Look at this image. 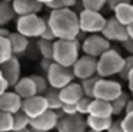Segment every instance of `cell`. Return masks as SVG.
Wrapping results in <instances>:
<instances>
[{
    "mask_svg": "<svg viewBox=\"0 0 133 132\" xmlns=\"http://www.w3.org/2000/svg\"><path fill=\"white\" fill-rule=\"evenodd\" d=\"M47 25L52 27L56 39L73 40L77 39L80 33L79 13H76L73 9L50 10V14L47 17Z\"/></svg>",
    "mask_w": 133,
    "mask_h": 132,
    "instance_id": "6da1fadb",
    "label": "cell"
},
{
    "mask_svg": "<svg viewBox=\"0 0 133 132\" xmlns=\"http://www.w3.org/2000/svg\"><path fill=\"white\" fill-rule=\"evenodd\" d=\"M82 43L77 39L73 40H55V50H53V62L64 66V68H73L77 59L80 57Z\"/></svg>",
    "mask_w": 133,
    "mask_h": 132,
    "instance_id": "7a4b0ae2",
    "label": "cell"
},
{
    "mask_svg": "<svg viewBox=\"0 0 133 132\" xmlns=\"http://www.w3.org/2000/svg\"><path fill=\"white\" fill-rule=\"evenodd\" d=\"M124 68V57L116 49L110 47L97 59V76L109 79L110 76L120 75Z\"/></svg>",
    "mask_w": 133,
    "mask_h": 132,
    "instance_id": "3957f363",
    "label": "cell"
},
{
    "mask_svg": "<svg viewBox=\"0 0 133 132\" xmlns=\"http://www.w3.org/2000/svg\"><path fill=\"white\" fill-rule=\"evenodd\" d=\"M46 27H47V19H43L39 14L20 16L16 20V32H19L20 34L29 37V39L42 37Z\"/></svg>",
    "mask_w": 133,
    "mask_h": 132,
    "instance_id": "277c9868",
    "label": "cell"
},
{
    "mask_svg": "<svg viewBox=\"0 0 133 132\" xmlns=\"http://www.w3.org/2000/svg\"><path fill=\"white\" fill-rule=\"evenodd\" d=\"M107 19L100 13L95 10H87L82 9L79 13V25H80V32L86 34H99L104 29Z\"/></svg>",
    "mask_w": 133,
    "mask_h": 132,
    "instance_id": "5b68a950",
    "label": "cell"
},
{
    "mask_svg": "<svg viewBox=\"0 0 133 132\" xmlns=\"http://www.w3.org/2000/svg\"><path fill=\"white\" fill-rule=\"evenodd\" d=\"M46 77H47V82H49L50 88L57 89V91L63 89L69 83L75 82V79H76L72 68H64V66L59 65L56 62H53L52 66L49 68Z\"/></svg>",
    "mask_w": 133,
    "mask_h": 132,
    "instance_id": "8992f818",
    "label": "cell"
},
{
    "mask_svg": "<svg viewBox=\"0 0 133 132\" xmlns=\"http://www.w3.org/2000/svg\"><path fill=\"white\" fill-rule=\"evenodd\" d=\"M122 93H123V89H122V85L117 80L100 77L96 82L93 99H102V100H106V102H113Z\"/></svg>",
    "mask_w": 133,
    "mask_h": 132,
    "instance_id": "52a82bcc",
    "label": "cell"
},
{
    "mask_svg": "<svg viewBox=\"0 0 133 132\" xmlns=\"http://www.w3.org/2000/svg\"><path fill=\"white\" fill-rule=\"evenodd\" d=\"M110 49V42L103 36L102 33L99 34H87L83 40H82V50L84 55L92 57H99Z\"/></svg>",
    "mask_w": 133,
    "mask_h": 132,
    "instance_id": "ba28073f",
    "label": "cell"
},
{
    "mask_svg": "<svg viewBox=\"0 0 133 132\" xmlns=\"http://www.w3.org/2000/svg\"><path fill=\"white\" fill-rule=\"evenodd\" d=\"M72 69H73V73H75V77L82 82V80L89 79V77L97 75V59L83 55L77 59V62L73 65Z\"/></svg>",
    "mask_w": 133,
    "mask_h": 132,
    "instance_id": "9c48e42d",
    "label": "cell"
},
{
    "mask_svg": "<svg viewBox=\"0 0 133 132\" xmlns=\"http://www.w3.org/2000/svg\"><path fill=\"white\" fill-rule=\"evenodd\" d=\"M59 115L56 111H46L43 115L30 121V131L32 132H52L56 129L59 122Z\"/></svg>",
    "mask_w": 133,
    "mask_h": 132,
    "instance_id": "30bf717a",
    "label": "cell"
},
{
    "mask_svg": "<svg viewBox=\"0 0 133 132\" xmlns=\"http://www.w3.org/2000/svg\"><path fill=\"white\" fill-rule=\"evenodd\" d=\"M22 111H23L30 119H35V118L43 115L46 111H49V105H47V100L43 95H35V96H32V98L23 99Z\"/></svg>",
    "mask_w": 133,
    "mask_h": 132,
    "instance_id": "8fae6325",
    "label": "cell"
},
{
    "mask_svg": "<svg viewBox=\"0 0 133 132\" xmlns=\"http://www.w3.org/2000/svg\"><path fill=\"white\" fill-rule=\"evenodd\" d=\"M57 132H86L87 131V123L86 118L82 115H64L59 119Z\"/></svg>",
    "mask_w": 133,
    "mask_h": 132,
    "instance_id": "7c38bea8",
    "label": "cell"
},
{
    "mask_svg": "<svg viewBox=\"0 0 133 132\" xmlns=\"http://www.w3.org/2000/svg\"><path fill=\"white\" fill-rule=\"evenodd\" d=\"M102 34H103V36L109 40V42L123 43L124 40L129 39L126 26H123L122 23H119L115 17L107 19L106 25H104V29L102 30Z\"/></svg>",
    "mask_w": 133,
    "mask_h": 132,
    "instance_id": "4fadbf2b",
    "label": "cell"
},
{
    "mask_svg": "<svg viewBox=\"0 0 133 132\" xmlns=\"http://www.w3.org/2000/svg\"><path fill=\"white\" fill-rule=\"evenodd\" d=\"M0 69L3 72V77L10 83V86H15L22 77V66L17 56H12L7 62L0 65Z\"/></svg>",
    "mask_w": 133,
    "mask_h": 132,
    "instance_id": "5bb4252c",
    "label": "cell"
},
{
    "mask_svg": "<svg viewBox=\"0 0 133 132\" xmlns=\"http://www.w3.org/2000/svg\"><path fill=\"white\" fill-rule=\"evenodd\" d=\"M60 99L63 103H69V105H76L82 98H84L83 88L79 82H72L67 86H64L63 89L59 91Z\"/></svg>",
    "mask_w": 133,
    "mask_h": 132,
    "instance_id": "9a60e30c",
    "label": "cell"
},
{
    "mask_svg": "<svg viewBox=\"0 0 133 132\" xmlns=\"http://www.w3.org/2000/svg\"><path fill=\"white\" fill-rule=\"evenodd\" d=\"M22 103H23V99L15 91H9L0 96V111L15 115L19 111H22Z\"/></svg>",
    "mask_w": 133,
    "mask_h": 132,
    "instance_id": "2e32d148",
    "label": "cell"
},
{
    "mask_svg": "<svg viewBox=\"0 0 133 132\" xmlns=\"http://www.w3.org/2000/svg\"><path fill=\"white\" fill-rule=\"evenodd\" d=\"M13 10L16 16H27V14H39L44 4L37 0H13L12 2Z\"/></svg>",
    "mask_w": 133,
    "mask_h": 132,
    "instance_id": "e0dca14e",
    "label": "cell"
},
{
    "mask_svg": "<svg viewBox=\"0 0 133 132\" xmlns=\"http://www.w3.org/2000/svg\"><path fill=\"white\" fill-rule=\"evenodd\" d=\"M13 91L22 98V99H27L35 95H37V89H36V83L32 79V76H23L20 77L17 83L13 86Z\"/></svg>",
    "mask_w": 133,
    "mask_h": 132,
    "instance_id": "ac0fdd59",
    "label": "cell"
},
{
    "mask_svg": "<svg viewBox=\"0 0 133 132\" xmlns=\"http://www.w3.org/2000/svg\"><path fill=\"white\" fill-rule=\"evenodd\" d=\"M89 115L97 118H112L113 116L112 102H106V100H102V99H92Z\"/></svg>",
    "mask_w": 133,
    "mask_h": 132,
    "instance_id": "d6986e66",
    "label": "cell"
},
{
    "mask_svg": "<svg viewBox=\"0 0 133 132\" xmlns=\"http://www.w3.org/2000/svg\"><path fill=\"white\" fill-rule=\"evenodd\" d=\"M10 45H12V50L15 56H22L27 52L30 46V39L23 34H20L19 32H12L9 36Z\"/></svg>",
    "mask_w": 133,
    "mask_h": 132,
    "instance_id": "ffe728a7",
    "label": "cell"
},
{
    "mask_svg": "<svg viewBox=\"0 0 133 132\" xmlns=\"http://www.w3.org/2000/svg\"><path fill=\"white\" fill-rule=\"evenodd\" d=\"M113 17L123 26H129L133 23V4L132 3H122L113 10Z\"/></svg>",
    "mask_w": 133,
    "mask_h": 132,
    "instance_id": "44dd1931",
    "label": "cell"
},
{
    "mask_svg": "<svg viewBox=\"0 0 133 132\" xmlns=\"http://www.w3.org/2000/svg\"><path fill=\"white\" fill-rule=\"evenodd\" d=\"M112 122H113L112 118H97V116H92V115L86 116L87 129L97 131V132H106L110 128Z\"/></svg>",
    "mask_w": 133,
    "mask_h": 132,
    "instance_id": "7402d4cb",
    "label": "cell"
},
{
    "mask_svg": "<svg viewBox=\"0 0 133 132\" xmlns=\"http://www.w3.org/2000/svg\"><path fill=\"white\" fill-rule=\"evenodd\" d=\"M15 16H16V13L13 10L12 2L0 0V26H7L15 19Z\"/></svg>",
    "mask_w": 133,
    "mask_h": 132,
    "instance_id": "603a6c76",
    "label": "cell"
},
{
    "mask_svg": "<svg viewBox=\"0 0 133 132\" xmlns=\"http://www.w3.org/2000/svg\"><path fill=\"white\" fill-rule=\"evenodd\" d=\"M36 47H37L39 53L42 57L44 59H52L53 60V50H55V42H50V40H44L39 37L37 42H36Z\"/></svg>",
    "mask_w": 133,
    "mask_h": 132,
    "instance_id": "cb8c5ba5",
    "label": "cell"
},
{
    "mask_svg": "<svg viewBox=\"0 0 133 132\" xmlns=\"http://www.w3.org/2000/svg\"><path fill=\"white\" fill-rule=\"evenodd\" d=\"M44 98H46V100H47V105H49L50 111H60L62 109L63 102H62V99H60V95H59L57 89L50 88L49 91L46 92Z\"/></svg>",
    "mask_w": 133,
    "mask_h": 132,
    "instance_id": "d4e9b609",
    "label": "cell"
},
{
    "mask_svg": "<svg viewBox=\"0 0 133 132\" xmlns=\"http://www.w3.org/2000/svg\"><path fill=\"white\" fill-rule=\"evenodd\" d=\"M12 56H15V55H13L9 37H0V65L7 62Z\"/></svg>",
    "mask_w": 133,
    "mask_h": 132,
    "instance_id": "484cf974",
    "label": "cell"
},
{
    "mask_svg": "<svg viewBox=\"0 0 133 132\" xmlns=\"http://www.w3.org/2000/svg\"><path fill=\"white\" fill-rule=\"evenodd\" d=\"M15 118V123H13V131H24V129L30 128V118L24 113L23 111H19L17 113L13 115Z\"/></svg>",
    "mask_w": 133,
    "mask_h": 132,
    "instance_id": "4316f807",
    "label": "cell"
},
{
    "mask_svg": "<svg viewBox=\"0 0 133 132\" xmlns=\"http://www.w3.org/2000/svg\"><path fill=\"white\" fill-rule=\"evenodd\" d=\"M130 99L129 93L123 91V93L120 95L119 98H116L115 100L112 102V108H113V115H122L126 111V105H127V100Z\"/></svg>",
    "mask_w": 133,
    "mask_h": 132,
    "instance_id": "83f0119b",
    "label": "cell"
},
{
    "mask_svg": "<svg viewBox=\"0 0 133 132\" xmlns=\"http://www.w3.org/2000/svg\"><path fill=\"white\" fill-rule=\"evenodd\" d=\"M15 118L12 113L0 111V132H13Z\"/></svg>",
    "mask_w": 133,
    "mask_h": 132,
    "instance_id": "f1b7e54d",
    "label": "cell"
},
{
    "mask_svg": "<svg viewBox=\"0 0 133 132\" xmlns=\"http://www.w3.org/2000/svg\"><path fill=\"white\" fill-rule=\"evenodd\" d=\"M32 79L36 83V89H37V95H46V92L50 89V85L47 82V77L43 75H32Z\"/></svg>",
    "mask_w": 133,
    "mask_h": 132,
    "instance_id": "f546056e",
    "label": "cell"
},
{
    "mask_svg": "<svg viewBox=\"0 0 133 132\" xmlns=\"http://www.w3.org/2000/svg\"><path fill=\"white\" fill-rule=\"evenodd\" d=\"M100 79V77L96 75V76H92L89 77V79H84L80 82L82 88H83V92H84V96L90 98V99H93V92H95V86H96V82Z\"/></svg>",
    "mask_w": 133,
    "mask_h": 132,
    "instance_id": "4dcf8cb0",
    "label": "cell"
},
{
    "mask_svg": "<svg viewBox=\"0 0 133 132\" xmlns=\"http://www.w3.org/2000/svg\"><path fill=\"white\" fill-rule=\"evenodd\" d=\"M77 4V0H53L47 4L50 10H62V9H72Z\"/></svg>",
    "mask_w": 133,
    "mask_h": 132,
    "instance_id": "1f68e13d",
    "label": "cell"
},
{
    "mask_svg": "<svg viewBox=\"0 0 133 132\" xmlns=\"http://www.w3.org/2000/svg\"><path fill=\"white\" fill-rule=\"evenodd\" d=\"M83 9L87 10H95V11H100L102 9L106 6L107 0H80Z\"/></svg>",
    "mask_w": 133,
    "mask_h": 132,
    "instance_id": "d6a6232c",
    "label": "cell"
},
{
    "mask_svg": "<svg viewBox=\"0 0 133 132\" xmlns=\"http://www.w3.org/2000/svg\"><path fill=\"white\" fill-rule=\"evenodd\" d=\"M90 103H92V99H90V98H87V96L82 98V99L76 103V106H77V113L82 115V116H87V115H89V109H90Z\"/></svg>",
    "mask_w": 133,
    "mask_h": 132,
    "instance_id": "836d02e7",
    "label": "cell"
},
{
    "mask_svg": "<svg viewBox=\"0 0 133 132\" xmlns=\"http://www.w3.org/2000/svg\"><path fill=\"white\" fill-rule=\"evenodd\" d=\"M122 128L123 132H133V112L124 113V116L122 118Z\"/></svg>",
    "mask_w": 133,
    "mask_h": 132,
    "instance_id": "e575fe53",
    "label": "cell"
},
{
    "mask_svg": "<svg viewBox=\"0 0 133 132\" xmlns=\"http://www.w3.org/2000/svg\"><path fill=\"white\" fill-rule=\"evenodd\" d=\"M133 69V55H129L127 57H124V68L123 70L120 72V75L119 76L122 77V79L126 80L127 79V75H129V72Z\"/></svg>",
    "mask_w": 133,
    "mask_h": 132,
    "instance_id": "d590c367",
    "label": "cell"
},
{
    "mask_svg": "<svg viewBox=\"0 0 133 132\" xmlns=\"http://www.w3.org/2000/svg\"><path fill=\"white\" fill-rule=\"evenodd\" d=\"M60 111L63 112V115H77V106L69 105V103H63Z\"/></svg>",
    "mask_w": 133,
    "mask_h": 132,
    "instance_id": "8d00e7d4",
    "label": "cell"
},
{
    "mask_svg": "<svg viewBox=\"0 0 133 132\" xmlns=\"http://www.w3.org/2000/svg\"><path fill=\"white\" fill-rule=\"evenodd\" d=\"M40 39L50 40V42H55V40H57V39H56V36H55V33H53V30H52V27H50L49 25H47V27L44 29V32H43V34H42Z\"/></svg>",
    "mask_w": 133,
    "mask_h": 132,
    "instance_id": "74e56055",
    "label": "cell"
},
{
    "mask_svg": "<svg viewBox=\"0 0 133 132\" xmlns=\"http://www.w3.org/2000/svg\"><path fill=\"white\" fill-rule=\"evenodd\" d=\"M106 132H123V128H122V119H117V121H113L110 128L107 129Z\"/></svg>",
    "mask_w": 133,
    "mask_h": 132,
    "instance_id": "f35d334b",
    "label": "cell"
},
{
    "mask_svg": "<svg viewBox=\"0 0 133 132\" xmlns=\"http://www.w3.org/2000/svg\"><path fill=\"white\" fill-rule=\"evenodd\" d=\"M130 0H107V3H106V6L110 9V10H115L116 7H117L119 4H122V3H129Z\"/></svg>",
    "mask_w": 133,
    "mask_h": 132,
    "instance_id": "ab89813d",
    "label": "cell"
},
{
    "mask_svg": "<svg viewBox=\"0 0 133 132\" xmlns=\"http://www.w3.org/2000/svg\"><path fill=\"white\" fill-rule=\"evenodd\" d=\"M10 88H12V86H10V83L3 77V79L0 80V96H2V95H4L6 92H9Z\"/></svg>",
    "mask_w": 133,
    "mask_h": 132,
    "instance_id": "60d3db41",
    "label": "cell"
},
{
    "mask_svg": "<svg viewBox=\"0 0 133 132\" xmlns=\"http://www.w3.org/2000/svg\"><path fill=\"white\" fill-rule=\"evenodd\" d=\"M52 63H53L52 59H44V57H42V60H40V68H42V70H43L44 73H47V70H49V68L52 66Z\"/></svg>",
    "mask_w": 133,
    "mask_h": 132,
    "instance_id": "b9f144b4",
    "label": "cell"
},
{
    "mask_svg": "<svg viewBox=\"0 0 133 132\" xmlns=\"http://www.w3.org/2000/svg\"><path fill=\"white\" fill-rule=\"evenodd\" d=\"M122 46H123V49H124V50H126L129 55H133V39L124 40V42L122 43Z\"/></svg>",
    "mask_w": 133,
    "mask_h": 132,
    "instance_id": "7bdbcfd3",
    "label": "cell"
},
{
    "mask_svg": "<svg viewBox=\"0 0 133 132\" xmlns=\"http://www.w3.org/2000/svg\"><path fill=\"white\" fill-rule=\"evenodd\" d=\"M127 88H129V92L133 95V69L129 72V75H127Z\"/></svg>",
    "mask_w": 133,
    "mask_h": 132,
    "instance_id": "ee69618b",
    "label": "cell"
},
{
    "mask_svg": "<svg viewBox=\"0 0 133 132\" xmlns=\"http://www.w3.org/2000/svg\"><path fill=\"white\" fill-rule=\"evenodd\" d=\"M10 33H12V32H10L7 27H4V26H0V37H9Z\"/></svg>",
    "mask_w": 133,
    "mask_h": 132,
    "instance_id": "f6af8a7d",
    "label": "cell"
},
{
    "mask_svg": "<svg viewBox=\"0 0 133 132\" xmlns=\"http://www.w3.org/2000/svg\"><path fill=\"white\" fill-rule=\"evenodd\" d=\"M129 112H133V98H130V99L127 100V105H126L124 113H129Z\"/></svg>",
    "mask_w": 133,
    "mask_h": 132,
    "instance_id": "bcb514c9",
    "label": "cell"
},
{
    "mask_svg": "<svg viewBox=\"0 0 133 132\" xmlns=\"http://www.w3.org/2000/svg\"><path fill=\"white\" fill-rule=\"evenodd\" d=\"M126 29H127V36H129V39H133V23L126 26Z\"/></svg>",
    "mask_w": 133,
    "mask_h": 132,
    "instance_id": "7dc6e473",
    "label": "cell"
},
{
    "mask_svg": "<svg viewBox=\"0 0 133 132\" xmlns=\"http://www.w3.org/2000/svg\"><path fill=\"white\" fill-rule=\"evenodd\" d=\"M37 2H40V3H42V4H44V6H47V4H49V3H52V2H53V0H37Z\"/></svg>",
    "mask_w": 133,
    "mask_h": 132,
    "instance_id": "c3c4849f",
    "label": "cell"
},
{
    "mask_svg": "<svg viewBox=\"0 0 133 132\" xmlns=\"http://www.w3.org/2000/svg\"><path fill=\"white\" fill-rule=\"evenodd\" d=\"M13 132H32V131H30V128H27V129H24V131H13Z\"/></svg>",
    "mask_w": 133,
    "mask_h": 132,
    "instance_id": "681fc988",
    "label": "cell"
},
{
    "mask_svg": "<svg viewBox=\"0 0 133 132\" xmlns=\"http://www.w3.org/2000/svg\"><path fill=\"white\" fill-rule=\"evenodd\" d=\"M3 79V72H2V69H0V80Z\"/></svg>",
    "mask_w": 133,
    "mask_h": 132,
    "instance_id": "f907efd6",
    "label": "cell"
},
{
    "mask_svg": "<svg viewBox=\"0 0 133 132\" xmlns=\"http://www.w3.org/2000/svg\"><path fill=\"white\" fill-rule=\"evenodd\" d=\"M86 132H97V131H92V129H87Z\"/></svg>",
    "mask_w": 133,
    "mask_h": 132,
    "instance_id": "816d5d0a",
    "label": "cell"
},
{
    "mask_svg": "<svg viewBox=\"0 0 133 132\" xmlns=\"http://www.w3.org/2000/svg\"><path fill=\"white\" fill-rule=\"evenodd\" d=\"M4 2H13V0H4Z\"/></svg>",
    "mask_w": 133,
    "mask_h": 132,
    "instance_id": "f5cc1de1",
    "label": "cell"
}]
</instances>
